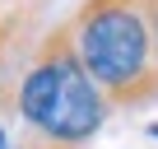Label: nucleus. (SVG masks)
Returning a JSON list of instances; mask_svg holds the SVG:
<instances>
[{"mask_svg":"<svg viewBox=\"0 0 158 149\" xmlns=\"http://www.w3.org/2000/svg\"><path fill=\"white\" fill-rule=\"evenodd\" d=\"M74 51L112 107L158 98V47L149 0H84L70 19Z\"/></svg>","mask_w":158,"mask_h":149,"instance_id":"1","label":"nucleus"},{"mask_svg":"<svg viewBox=\"0 0 158 149\" xmlns=\"http://www.w3.org/2000/svg\"><path fill=\"white\" fill-rule=\"evenodd\" d=\"M10 149H70V144H56V140H47V135H37V130H28V126H23V135H19Z\"/></svg>","mask_w":158,"mask_h":149,"instance_id":"2","label":"nucleus"},{"mask_svg":"<svg viewBox=\"0 0 158 149\" xmlns=\"http://www.w3.org/2000/svg\"><path fill=\"white\" fill-rule=\"evenodd\" d=\"M149 19H153V47H158V0H149Z\"/></svg>","mask_w":158,"mask_h":149,"instance_id":"3","label":"nucleus"},{"mask_svg":"<svg viewBox=\"0 0 158 149\" xmlns=\"http://www.w3.org/2000/svg\"><path fill=\"white\" fill-rule=\"evenodd\" d=\"M10 144H14V135H10V126H5V121H0V149H10Z\"/></svg>","mask_w":158,"mask_h":149,"instance_id":"4","label":"nucleus"},{"mask_svg":"<svg viewBox=\"0 0 158 149\" xmlns=\"http://www.w3.org/2000/svg\"><path fill=\"white\" fill-rule=\"evenodd\" d=\"M149 135H158V126H149Z\"/></svg>","mask_w":158,"mask_h":149,"instance_id":"5","label":"nucleus"}]
</instances>
